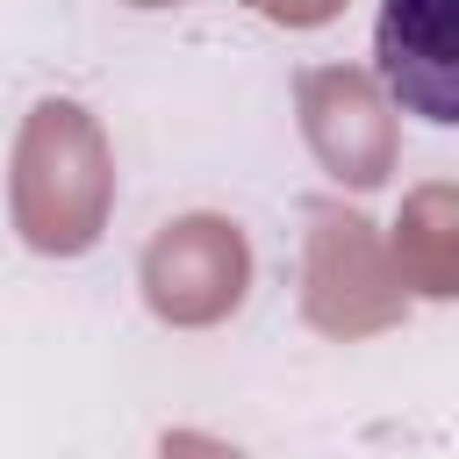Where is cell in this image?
Returning <instances> with one entry per match:
<instances>
[{
	"label": "cell",
	"mask_w": 459,
	"mask_h": 459,
	"mask_svg": "<svg viewBox=\"0 0 459 459\" xmlns=\"http://www.w3.org/2000/svg\"><path fill=\"white\" fill-rule=\"evenodd\" d=\"M115 215V151L86 100H36L7 151V222L36 258H86Z\"/></svg>",
	"instance_id": "1"
},
{
	"label": "cell",
	"mask_w": 459,
	"mask_h": 459,
	"mask_svg": "<svg viewBox=\"0 0 459 459\" xmlns=\"http://www.w3.org/2000/svg\"><path fill=\"white\" fill-rule=\"evenodd\" d=\"M301 323L330 344H366L409 323V294L394 280L387 237L373 215L344 201H308V244H301Z\"/></svg>",
	"instance_id": "2"
},
{
	"label": "cell",
	"mask_w": 459,
	"mask_h": 459,
	"mask_svg": "<svg viewBox=\"0 0 459 459\" xmlns=\"http://www.w3.org/2000/svg\"><path fill=\"white\" fill-rule=\"evenodd\" d=\"M136 287L165 330H215L251 294V237L215 208L172 215L151 230V244L136 258Z\"/></svg>",
	"instance_id": "3"
},
{
	"label": "cell",
	"mask_w": 459,
	"mask_h": 459,
	"mask_svg": "<svg viewBox=\"0 0 459 459\" xmlns=\"http://www.w3.org/2000/svg\"><path fill=\"white\" fill-rule=\"evenodd\" d=\"M294 115H301L308 158L337 186H351V194L387 186V172L402 158V129H394V100L380 93L373 72H359V65H308L294 79Z\"/></svg>",
	"instance_id": "4"
},
{
	"label": "cell",
	"mask_w": 459,
	"mask_h": 459,
	"mask_svg": "<svg viewBox=\"0 0 459 459\" xmlns=\"http://www.w3.org/2000/svg\"><path fill=\"white\" fill-rule=\"evenodd\" d=\"M373 79L402 115L459 129V0H380Z\"/></svg>",
	"instance_id": "5"
},
{
	"label": "cell",
	"mask_w": 459,
	"mask_h": 459,
	"mask_svg": "<svg viewBox=\"0 0 459 459\" xmlns=\"http://www.w3.org/2000/svg\"><path fill=\"white\" fill-rule=\"evenodd\" d=\"M387 258L409 301H459V179H423L402 194Z\"/></svg>",
	"instance_id": "6"
},
{
	"label": "cell",
	"mask_w": 459,
	"mask_h": 459,
	"mask_svg": "<svg viewBox=\"0 0 459 459\" xmlns=\"http://www.w3.org/2000/svg\"><path fill=\"white\" fill-rule=\"evenodd\" d=\"M273 29H323V22H337L351 0H251Z\"/></svg>",
	"instance_id": "7"
},
{
	"label": "cell",
	"mask_w": 459,
	"mask_h": 459,
	"mask_svg": "<svg viewBox=\"0 0 459 459\" xmlns=\"http://www.w3.org/2000/svg\"><path fill=\"white\" fill-rule=\"evenodd\" d=\"M158 459H244L230 437H208V430H165L158 437Z\"/></svg>",
	"instance_id": "8"
},
{
	"label": "cell",
	"mask_w": 459,
	"mask_h": 459,
	"mask_svg": "<svg viewBox=\"0 0 459 459\" xmlns=\"http://www.w3.org/2000/svg\"><path fill=\"white\" fill-rule=\"evenodd\" d=\"M122 7H179V0H122Z\"/></svg>",
	"instance_id": "9"
}]
</instances>
